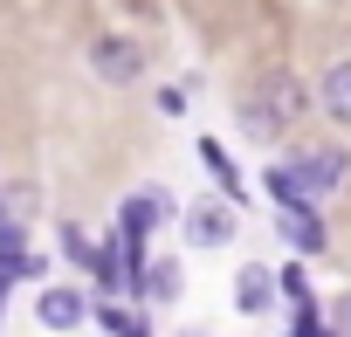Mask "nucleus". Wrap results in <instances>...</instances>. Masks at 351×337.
Wrapping results in <instances>:
<instances>
[{
	"instance_id": "12",
	"label": "nucleus",
	"mask_w": 351,
	"mask_h": 337,
	"mask_svg": "<svg viewBox=\"0 0 351 337\" xmlns=\"http://www.w3.org/2000/svg\"><path fill=\"white\" fill-rule=\"evenodd\" d=\"M62 255H69L76 269H97V248H90V234H83V227H62Z\"/></svg>"
},
{
	"instance_id": "1",
	"label": "nucleus",
	"mask_w": 351,
	"mask_h": 337,
	"mask_svg": "<svg viewBox=\"0 0 351 337\" xmlns=\"http://www.w3.org/2000/svg\"><path fill=\"white\" fill-rule=\"evenodd\" d=\"M303 110H310V83L289 76V69H269V76L241 97V131H248V138H282V131L303 124Z\"/></svg>"
},
{
	"instance_id": "2",
	"label": "nucleus",
	"mask_w": 351,
	"mask_h": 337,
	"mask_svg": "<svg viewBox=\"0 0 351 337\" xmlns=\"http://www.w3.org/2000/svg\"><path fill=\"white\" fill-rule=\"evenodd\" d=\"M90 69H97L104 83H138V76H145V55H138V42H124V35H97V42H90Z\"/></svg>"
},
{
	"instance_id": "7",
	"label": "nucleus",
	"mask_w": 351,
	"mask_h": 337,
	"mask_svg": "<svg viewBox=\"0 0 351 337\" xmlns=\"http://www.w3.org/2000/svg\"><path fill=\"white\" fill-rule=\"evenodd\" d=\"M83 310H90V303H83L76 289H42V303H35L42 330H76V323H83Z\"/></svg>"
},
{
	"instance_id": "8",
	"label": "nucleus",
	"mask_w": 351,
	"mask_h": 337,
	"mask_svg": "<svg viewBox=\"0 0 351 337\" xmlns=\"http://www.w3.org/2000/svg\"><path fill=\"white\" fill-rule=\"evenodd\" d=\"M158 221H165V193L152 186L145 200H131V207H124V248H145V234H152Z\"/></svg>"
},
{
	"instance_id": "16",
	"label": "nucleus",
	"mask_w": 351,
	"mask_h": 337,
	"mask_svg": "<svg viewBox=\"0 0 351 337\" xmlns=\"http://www.w3.org/2000/svg\"><path fill=\"white\" fill-rule=\"evenodd\" d=\"M0 289H8V282H0Z\"/></svg>"
},
{
	"instance_id": "11",
	"label": "nucleus",
	"mask_w": 351,
	"mask_h": 337,
	"mask_svg": "<svg viewBox=\"0 0 351 337\" xmlns=\"http://www.w3.org/2000/svg\"><path fill=\"white\" fill-rule=\"evenodd\" d=\"M180 282H186V275H180V262H152L138 289H145V296H158V303H172V296H180Z\"/></svg>"
},
{
	"instance_id": "6",
	"label": "nucleus",
	"mask_w": 351,
	"mask_h": 337,
	"mask_svg": "<svg viewBox=\"0 0 351 337\" xmlns=\"http://www.w3.org/2000/svg\"><path fill=\"white\" fill-rule=\"evenodd\" d=\"M317 103H324V117H330V124H344V131H351V62H330V69L317 76Z\"/></svg>"
},
{
	"instance_id": "9",
	"label": "nucleus",
	"mask_w": 351,
	"mask_h": 337,
	"mask_svg": "<svg viewBox=\"0 0 351 337\" xmlns=\"http://www.w3.org/2000/svg\"><path fill=\"white\" fill-rule=\"evenodd\" d=\"M282 234H289L296 255H324V221H317V207H289V214H282Z\"/></svg>"
},
{
	"instance_id": "15",
	"label": "nucleus",
	"mask_w": 351,
	"mask_h": 337,
	"mask_svg": "<svg viewBox=\"0 0 351 337\" xmlns=\"http://www.w3.org/2000/svg\"><path fill=\"white\" fill-rule=\"evenodd\" d=\"M180 337H207V330H180Z\"/></svg>"
},
{
	"instance_id": "3",
	"label": "nucleus",
	"mask_w": 351,
	"mask_h": 337,
	"mask_svg": "<svg viewBox=\"0 0 351 337\" xmlns=\"http://www.w3.org/2000/svg\"><path fill=\"white\" fill-rule=\"evenodd\" d=\"M282 173L296 179V193H303V200H317V193H330V186L344 179V151H337V145H324V151H303L296 165H282Z\"/></svg>"
},
{
	"instance_id": "13",
	"label": "nucleus",
	"mask_w": 351,
	"mask_h": 337,
	"mask_svg": "<svg viewBox=\"0 0 351 337\" xmlns=\"http://www.w3.org/2000/svg\"><path fill=\"white\" fill-rule=\"evenodd\" d=\"M97 316H104L117 337H145V323H131V316H124V310H110V303H97Z\"/></svg>"
},
{
	"instance_id": "4",
	"label": "nucleus",
	"mask_w": 351,
	"mask_h": 337,
	"mask_svg": "<svg viewBox=\"0 0 351 337\" xmlns=\"http://www.w3.org/2000/svg\"><path fill=\"white\" fill-rule=\"evenodd\" d=\"M186 241H193V248H228V241H234V207H228V200L193 207V214H186Z\"/></svg>"
},
{
	"instance_id": "14",
	"label": "nucleus",
	"mask_w": 351,
	"mask_h": 337,
	"mask_svg": "<svg viewBox=\"0 0 351 337\" xmlns=\"http://www.w3.org/2000/svg\"><path fill=\"white\" fill-rule=\"evenodd\" d=\"M337 330H344V337H351V296H344V303H337Z\"/></svg>"
},
{
	"instance_id": "10",
	"label": "nucleus",
	"mask_w": 351,
	"mask_h": 337,
	"mask_svg": "<svg viewBox=\"0 0 351 337\" xmlns=\"http://www.w3.org/2000/svg\"><path fill=\"white\" fill-rule=\"evenodd\" d=\"M200 165L221 179V193H228V207H234V200H241V179H234V165H228V151H221L214 138H200Z\"/></svg>"
},
{
	"instance_id": "5",
	"label": "nucleus",
	"mask_w": 351,
	"mask_h": 337,
	"mask_svg": "<svg viewBox=\"0 0 351 337\" xmlns=\"http://www.w3.org/2000/svg\"><path fill=\"white\" fill-rule=\"evenodd\" d=\"M234 310H241V316H262V310H276V275H269L262 262H248V269L234 275Z\"/></svg>"
}]
</instances>
